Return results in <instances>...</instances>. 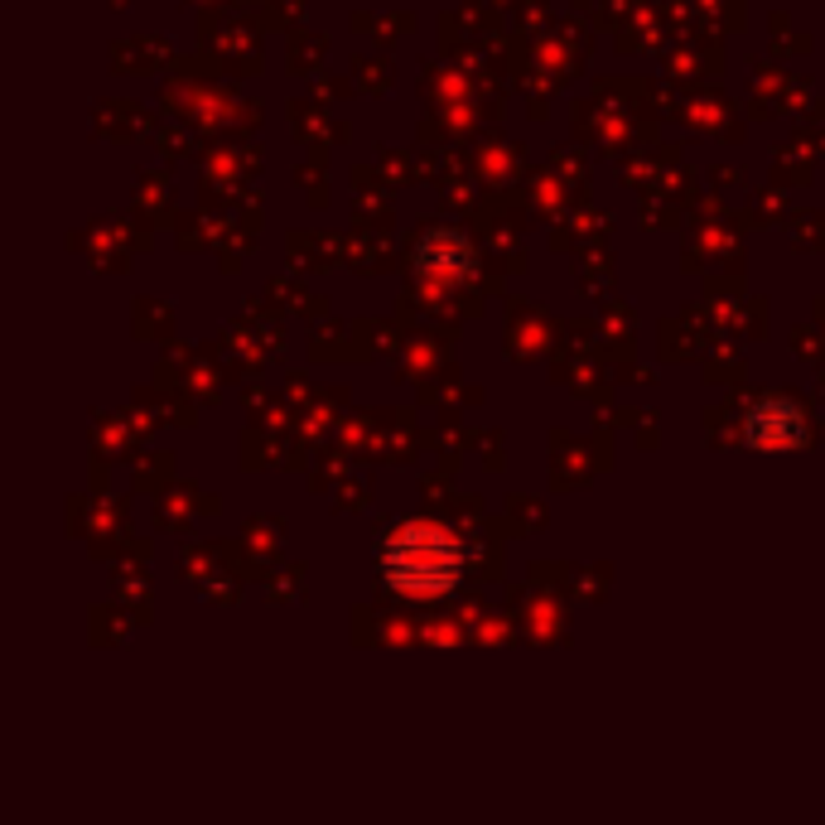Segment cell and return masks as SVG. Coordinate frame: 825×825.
<instances>
[{"label": "cell", "mask_w": 825, "mask_h": 825, "mask_svg": "<svg viewBox=\"0 0 825 825\" xmlns=\"http://www.w3.org/2000/svg\"><path fill=\"white\" fill-rule=\"evenodd\" d=\"M382 575L396 589H411V594H435L444 584H454L459 575V550L449 546V536L430 531V526H411L401 531L382 555Z\"/></svg>", "instance_id": "6da1fadb"}]
</instances>
